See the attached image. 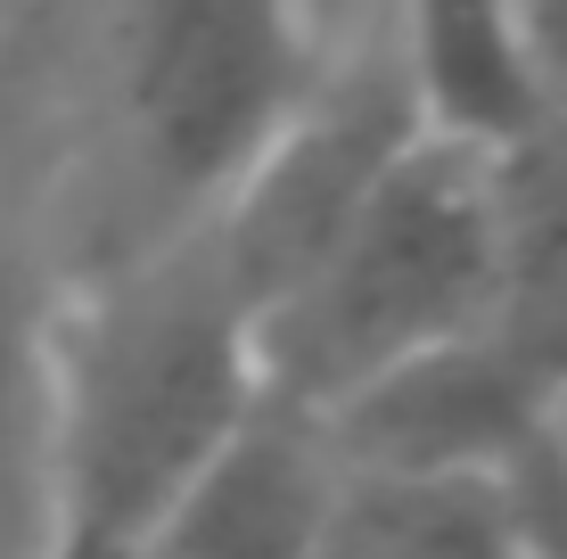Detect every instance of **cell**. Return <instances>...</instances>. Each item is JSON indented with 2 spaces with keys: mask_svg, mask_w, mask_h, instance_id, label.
Returning <instances> with one entry per match:
<instances>
[{
  "mask_svg": "<svg viewBox=\"0 0 567 559\" xmlns=\"http://www.w3.org/2000/svg\"><path fill=\"white\" fill-rule=\"evenodd\" d=\"M485 215L502 256V304L567 297V100H551L518 141L485 148Z\"/></svg>",
  "mask_w": 567,
  "mask_h": 559,
  "instance_id": "ba28073f",
  "label": "cell"
},
{
  "mask_svg": "<svg viewBox=\"0 0 567 559\" xmlns=\"http://www.w3.org/2000/svg\"><path fill=\"white\" fill-rule=\"evenodd\" d=\"M395 66L412 91V115L427 141L453 148H502L551 107L511 0H403L395 17Z\"/></svg>",
  "mask_w": 567,
  "mask_h": 559,
  "instance_id": "8992f818",
  "label": "cell"
},
{
  "mask_svg": "<svg viewBox=\"0 0 567 559\" xmlns=\"http://www.w3.org/2000/svg\"><path fill=\"white\" fill-rule=\"evenodd\" d=\"M0 559H50V313L0 247Z\"/></svg>",
  "mask_w": 567,
  "mask_h": 559,
  "instance_id": "52a82bcc",
  "label": "cell"
},
{
  "mask_svg": "<svg viewBox=\"0 0 567 559\" xmlns=\"http://www.w3.org/2000/svg\"><path fill=\"white\" fill-rule=\"evenodd\" d=\"M321 83L305 0H132L124 115L182 206H214Z\"/></svg>",
  "mask_w": 567,
  "mask_h": 559,
  "instance_id": "3957f363",
  "label": "cell"
},
{
  "mask_svg": "<svg viewBox=\"0 0 567 559\" xmlns=\"http://www.w3.org/2000/svg\"><path fill=\"white\" fill-rule=\"evenodd\" d=\"M518 33H526V58H535L543 91L567 100V0H511Z\"/></svg>",
  "mask_w": 567,
  "mask_h": 559,
  "instance_id": "9c48e42d",
  "label": "cell"
},
{
  "mask_svg": "<svg viewBox=\"0 0 567 559\" xmlns=\"http://www.w3.org/2000/svg\"><path fill=\"white\" fill-rule=\"evenodd\" d=\"M420 141L412 91H403L395 42H370L338 74L321 66L312 100L247 157V173L206 206V247L230 272L247 313H271L329 263L346 222L379 189V173Z\"/></svg>",
  "mask_w": 567,
  "mask_h": 559,
  "instance_id": "277c9868",
  "label": "cell"
},
{
  "mask_svg": "<svg viewBox=\"0 0 567 559\" xmlns=\"http://www.w3.org/2000/svg\"><path fill=\"white\" fill-rule=\"evenodd\" d=\"M264 387L206 230L50 313V559H132Z\"/></svg>",
  "mask_w": 567,
  "mask_h": 559,
  "instance_id": "6da1fadb",
  "label": "cell"
},
{
  "mask_svg": "<svg viewBox=\"0 0 567 559\" xmlns=\"http://www.w3.org/2000/svg\"><path fill=\"white\" fill-rule=\"evenodd\" d=\"M346 486V453L329 412L256 387L239 428L223 436L198 477L173 494L132 559H312Z\"/></svg>",
  "mask_w": 567,
  "mask_h": 559,
  "instance_id": "5b68a950",
  "label": "cell"
},
{
  "mask_svg": "<svg viewBox=\"0 0 567 559\" xmlns=\"http://www.w3.org/2000/svg\"><path fill=\"white\" fill-rule=\"evenodd\" d=\"M494 304L502 256L485 215V157L420 132L379 173L329 263L256 321L264 387L312 412H346L420 354H444L453 338L485 330Z\"/></svg>",
  "mask_w": 567,
  "mask_h": 559,
  "instance_id": "7a4b0ae2",
  "label": "cell"
}]
</instances>
